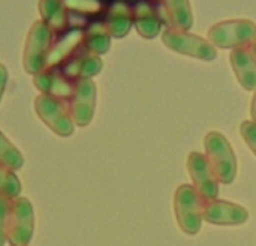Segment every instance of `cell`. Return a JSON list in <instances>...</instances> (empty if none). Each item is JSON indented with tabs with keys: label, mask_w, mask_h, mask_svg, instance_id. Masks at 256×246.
<instances>
[{
	"label": "cell",
	"mask_w": 256,
	"mask_h": 246,
	"mask_svg": "<svg viewBox=\"0 0 256 246\" xmlns=\"http://www.w3.org/2000/svg\"><path fill=\"white\" fill-rule=\"evenodd\" d=\"M204 147L218 180L224 185H231L237 177V158L228 138L219 131H212L206 135Z\"/></svg>",
	"instance_id": "cell-1"
},
{
	"label": "cell",
	"mask_w": 256,
	"mask_h": 246,
	"mask_svg": "<svg viewBox=\"0 0 256 246\" xmlns=\"http://www.w3.org/2000/svg\"><path fill=\"white\" fill-rule=\"evenodd\" d=\"M34 233V210L26 197L9 201L6 215V242L10 246H27Z\"/></svg>",
	"instance_id": "cell-2"
},
{
	"label": "cell",
	"mask_w": 256,
	"mask_h": 246,
	"mask_svg": "<svg viewBox=\"0 0 256 246\" xmlns=\"http://www.w3.org/2000/svg\"><path fill=\"white\" fill-rule=\"evenodd\" d=\"M204 200L194 185H182L176 191L174 210L180 230L188 236H196L202 227Z\"/></svg>",
	"instance_id": "cell-3"
},
{
	"label": "cell",
	"mask_w": 256,
	"mask_h": 246,
	"mask_svg": "<svg viewBox=\"0 0 256 246\" xmlns=\"http://www.w3.org/2000/svg\"><path fill=\"white\" fill-rule=\"evenodd\" d=\"M256 24L250 20H225L208 30V41L220 48H238L254 42Z\"/></svg>",
	"instance_id": "cell-4"
},
{
	"label": "cell",
	"mask_w": 256,
	"mask_h": 246,
	"mask_svg": "<svg viewBox=\"0 0 256 246\" xmlns=\"http://www.w3.org/2000/svg\"><path fill=\"white\" fill-rule=\"evenodd\" d=\"M162 41L170 50L200 60H214L218 57V51L210 41L188 30L166 27L162 33Z\"/></svg>",
	"instance_id": "cell-5"
},
{
	"label": "cell",
	"mask_w": 256,
	"mask_h": 246,
	"mask_svg": "<svg viewBox=\"0 0 256 246\" xmlns=\"http://www.w3.org/2000/svg\"><path fill=\"white\" fill-rule=\"evenodd\" d=\"M34 110L39 119L58 137H70L75 131V123L69 114L66 101L39 95L34 101Z\"/></svg>",
	"instance_id": "cell-6"
},
{
	"label": "cell",
	"mask_w": 256,
	"mask_h": 246,
	"mask_svg": "<svg viewBox=\"0 0 256 246\" xmlns=\"http://www.w3.org/2000/svg\"><path fill=\"white\" fill-rule=\"evenodd\" d=\"M54 30L42 20L32 27L26 48H24V68L28 74L36 75L45 69L46 54L52 45Z\"/></svg>",
	"instance_id": "cell-7"
},
{
	"label": "cell",
	"mask_w": 256,
	"mask_h": 246,
	"mask_svg": "<svg viewBox=\"0 0 256 246\" xmlns=\"http://www.w3.org/2000/svg\"><path fill=\"white\" fill-rule=\"evenodd\" d=\"M69 114L76 126L86 128L92 123L96 108V84L93 80L75 83L74 93L68 101Z\"/></svg>",
	"instance_id": "cell-8"
},
{
	"label": "cell",
	"mask_w": 256,
	"mask_h": 246,
	"mask_svg": "<svg viewBox=\"0 0 256 246\" xmlns=\"http://www.w3.org/2000/svg\"><path fill=\"white\" fill-rule=\"evenodd\" d=\"M188 170L194 182V188L198 191L204 201H213L219 197V180L214 176L208 159L200 152H192L188 159Z\"/></svg>",
	"instance_id": "cell-9"
},
{
	"label": "cell",
	"mask_w": 256,
	"mask_h": 246,
	"mask_svg": "<svg viewBox=\"0 0 256 246\" xmlns=\"http://www.w3.org/2000/svg\"><path fill=\"white\" fill-rule=\"evenodd\" d=\"M202 218L204 221L213 225L236 227V225H243L249 221V212L243 206L224 200H213V201H204Z\"/></svg>",
	"instance_id": "cell-10"
},
{
	"label": "cell",
	"mask_w": 256,
	"mask_h": 246,
	"mask_svg": "<svg viewBox=\"0 0 256 246\" xmlns=\"http://www.w3.org/2000/svg\"><path fill=\"white\" fill-rule=\"evenodd\" d=\"M64 77H68L72 81L80 80H92V77L98 75L102 69V59L90 53L86 48H80L74 56H70L60 68H58Z\"/></svg>",
	"instance_id": "cell-11"
},
{
	"label": "cell",
	"mask_w": 256,
	"mask_h": 246,
	"mask_svg": "<svg viewBox=\"0 0 256 246\" xmlns=\"http://www.w3.org/2000/svg\"><path fill=\"white\" fill-rule=\"evenodd\" d=\"M33 84L36 86L38 90L42 92V95H48L66 102L70 99L75 89V81L64 77L58 68L40 71L39 74L34 75Z\"/></svg>",
	"instance_id": "cell-12"
},
{
	"label": "cell",
	"mask_w": 256,
	"mask_h": 246,
	"mask_svg": "<svg viewBox=\"0 0 256 246\" xmlns=\"http://www.w3.org/2000/svg\"><path fill=\"white\" fill-rule=\"evenodd\" d=\"M84 41V30L82 29H70L62 36L52 42L46 60H45V69H54L60 68L70 56H74L81 47Z\"/></svg>",
	"instance_id": "cell-13"
},
{
	"label": "cell",
	"mask_w": 256,
	"mask_h": 246,
	"mask_svg": "<svg viewBox=\"0 0 256 246\" xmlns=\"http://www.w3.org/2000/svg\"><path fill=\"white\" fill-rule=\"evenodd\" d=\"M231 66L243 89L256 90V57L248 47L234 48L230 54Z\"/></svg>",
	"instance_id": "cell-14"
},
{
	"label": "cell",
	"mask_w": 256,
	"mask_h": 246,
	"mask_svg": "<svg viewBox=\"0 0 256 246\" xmlns=\"http://www.w3.org/2000/svg\"><path fill=\"white\" fill-rule=\"evenodd\" d=\"M134 9V24L138 33L147 39L156 38L162 32L164 21L159 11L150 0H140L132 8Z\"/></svg>",
	"instance_id": "cell-15"
},
{
	"label": "cell",
	"mask_w": 256,
	"mask_h": 246,
	"mask_svg": "<svg viewBox=\"0 0 256 246\" xmlns=\"http://www.w3.org/2000/svg\"><path fill=\"white\" fill-rule=\"evenodd\" d=\"M111 36L123 38L129 33L134 24V9L126 0H114L106 8L104 20Z\"/></svg>",
	"instance_id": "cell-16"
},
{
	"label": "cell",
	"mask_w": 256,
	"mask_h": 246,
	"mask_svg": "<svg viewBox=\"0 0 256 246\" xmlns=\"http://www.w3.org/2000/svg\"><path fill=\"white\" fill-rule=\"evenodd\" d=\"M159 15L168 27L189 30L194 26L190 0H160Z\"/></svg>",
	"instance_id": "cell-17"
},
{
	"label": "cell",
	"mask_w": 256,
	"mask_h": 246,
	"mask_svg": "<svg viewBox=\"0 0 256 246\" xmlns=\"http://www.w3.org/2000/svg\"><path fill=\"white\" fill-rule=\"evenodd\" d=\"M40 14L44 21L54 30L64 33L69 29V11L63 0H40Z\"/></svg>",
	"instance_id": "cell-18"
},
{
	"label": "cell",
	"mask_w": 256,
	"mask_h": 246,
	"mask_svg": "<svg viewBox=\"0 0 256 246\" xmlns=\"http://www.w3.org/2000/svg\"><path fill=\"white\" fill-rule=\"evenodd\" d=\"M82 45L90 53L98 56L106 53L111 45V35L104 21H93L84 30V41Z\"/></svg>",
	"instance_id": "cell-19"
},
{
	"label": "cell",
	"mask_w": 256,
	"mask_h": 246,
	"mask_svg": "<svg viewBox=\"0 0 256 246\" xmlns=\"http://www.w3.org/2000/svg\"><path fill=\"white\" fill-rule=\"evenodd\" d=\"M0 165L14 171L24 165L22 153L3 135V132H0Z\"/></svg>",
	"instance_id": "cell-20"
},
{
	"label": "cell",
	"mask_w": 256,
	"mask_h": 246,
	"mask_svg": "<svg viewBox=\"0 0 256 246\" xmlns=\"http://www.w3.org/2000/svg\"><path fill=\"white\" fill-rule=\"evenodd\" d=\"M21 197V182L14 170L0 165V198L14 200Z\"/></svg>",
	"instance_id": "cell-21"
},
{
	"label": "cell",
	"mask_w": 256,
	"mask_h": 246,
	"mask_svg": "<svg viewBox=\"0 0 256 246\" xmlns=\"http://www.w3.org/2000/svg\"><path fill=\"white\" fill-rule=\"evenodd\" d=\"M64 6L69 12L82 15V17H90V15H98L105 9L104 0H63Z\"/></svg>",
	"instance_id": "cell-22"
},
{
	"label": "cell",
	"mask_w": 256,
	"mask_h": 246,
	"mask_svg": "<svg viewBox=\"0 0 256 246\" xmlns=\"http://www.w3.org/2000/svg\"><path fill=\"white\" fill-rule=\"evenodd\" d=\"M242 137L246 141V144L250 147V150L256 155V122L254 120H246L242 123L240 128Z\"/></svg>",
	"instance_id": "cell-23"
},
{
	"label": "cell",
	"mask_w": 256,
	"mask_h": 246,
	"mask_svg": "<svg viewBox=\"0 0 256 246\" xmlns=\"http://www.w3.org/2000/svg\"><path fill=\"white\" fill-rule=\"evenodd\" d=\"M9 200L0 198V246L6 243V215H8Z\"/></svg>",
	"instance_id": "cell-24"
},
{
	"label": "cell",
	"mask_w": 256,
	"mask_h": 246,
	"mask_svg": "<svg viewBox=\"0 0 256 246\" xmlns=\"http://www.w3.org/2000/svg\"><path fill=\"white\" fill-rule=\"evenodd\" d=\"M6 83H8V71H6L4 65L0 63V101H2V96L6 89Z\"/></svg>",
	"instance_id": "cell-25"
},
{
	"label": "cell",
	"mask_w": 256,
	"mask_h": 246,
	"mask_svg": "<svg viewBox=\"0 0 256 246\" xmlns=\"http://www.w3.org/2000/svg\"><path fill=\"white\" fill-rule=\"evenodd\" d=\"M250 113H252V120H254V122H256V90H255V95H254V99H252Z\"/></svg>",
	"instance_id": "cell-26"
},
{
	"label": "cell",
	"mask_w": 256,
	"mask_h": 246,
	"mask_svg": "<svg viewBox=\"0 0 256 246\" xmlns=\"http://www.w3.org/2000/svg\"><path fill=\"white\" fill-rule=\"evenodd\" d=\"M250 45H252V47H250V50H252L254 56H255V57H256V38H255V39H254V42H252Z\"/></svg>",
	"instance_id": "cell-27"
},
{
	"label": "cell",
	"mask_w": 256,
	"mask_h": 246,
	"mask_svg": "<svg viewBox=\"0 0 256 246\" xmlns=\"http://www.w3.org/2000/svg\"><path fill=\"white\" fill-rule=\"evenodd\" d=\"M150 2H160V0H150Z\"/></svg>",
	"instance_id": "cell-28"
}]
</instances>
